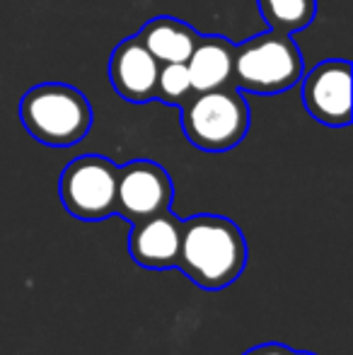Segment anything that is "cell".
I'll return each instance as SVG.
<instances>
[{"mask_svg": "<svg viewBox=\"0 0 353 355\" xmlns=\"http://www.w3.org/2000/svg\"><path fill=\"white\" fill-rule=\"evenodd\" d=\"M247 266L242 230L223 215H193L182 220L177 268L203 290H221L235 283Z\"/></svg>", "mask_w": 353, "mask_h": 355, "instance_id": "6da1fadb", "label": "cell"}, {"mask_svg": "<svg viewBox=\"0 0 353 355\" xmlns=\"http://www.w3.org/2000/svg\"><path fill=\"white\" fill-rule=\"evenodd\" d=\"M19 121L34 141L49 148H71L92 128V107L78 87L42 83L19 99Z\"/></svg>", "mask_w": 353, "mask_h": 355, "instance_id": "7a4b0ae2", "label": "cell"}, {"mask_svg": "<svg viewBox=\"0 0 353 355\" xmlns=\"http://www.w3.org/2000/svg\"><path fill=\"white\" fill-rule=\"evenodd\" d=\"M305 61L291 34L266 29L235 46L232 85L242 92L278 94L300 83Z\"/></svg>", "mask_w": 353, "mask_h": 355, "instance_id": "3957f363", "label": "cell"}, {"mask_svg": "<svg viewBox=\"0 0 353 355\" xmlns=\"http://www.w3.org/2000/svg\"><path fill=\"white\" fill-rule=\"evenodd\" d=\"M182 128L189 143L206 153H225L250 131V104L237 87L193 92L182 104Z\"/></svg>", "mask_w": 353, "mask_h": 355, "instance_id": "277c9868", "label": "cell"}, {"mask_svg": "<svg viewBox=\"0 0 353 355\" xmlns=\"http://www.w3.org/2000/svg\"><path fill=\"white\" fill-rule=\"evenodd\" d=\"M119 167L102 155H83L66 164L58 179V196L73 218L107 220L117 215Z\"/></svg>", "mask_w": 353, "mask_h": 355, "instance_id": "5b68a950", "label": "cell"}, {"mask_svg": "<svg viewBox=\"0 0 353 355\" xmlns=\"http://www.w3.org/2000/svg\"><path fill=\"white\" fill-rule=\"evenodd\" d=\"M175 187L165 167L153 159H133L119 167L117 215L138 223L162 211H170Z\"/></svg>", "mask_w": 353, "mask_h": 355, "instance_id": "8992f818", "label": "cell"}, {"mask_svg": "<svg viewBox=\"0 0 353 355\" xmlns=\"http://www.w3.org/2000/svg\"><path fill=\"white\" fill-rule=\"evenodd\" d=\"M302 104L315 121L329 128H344L351 123V63L344 58H329L302 73Z\"/></svg>", "mask_w": 353, "mask_h": 355, "instance_id": "52a82bcc", "label": "cell"}, {"mask_svg": "<svg viewBox=\"0 0 353 355\" xmlns=\"http://www.w3.org/2000/svg\"><path fill=\"white\" fill-rule=\"evenodd\" d=\"M160 61L143 46L141 39H123L109 56V80L114 92L131 104H148L155 99V83Z\"/></svg>", "mask_w": 353, "mask_h": 355, "instance_id": "ba28073f", "label": "cell"}, {"mask_svg": "<svg viewBox=\"0 0 353 355\" xmlns=\"http://www.w3.org/2000/svg\"><path fill=\"white\" fill-rule=\"evenodd\" d=\"M179 244H182V220L170 211L138 220L128 234L131 259L138 266L153 271L177 268Z\"/></svg>", "mask_w": 353, "mask_h": 355, "instance_id": "9c48e42d", "label": "cell"}, {"mask_svg": "<svg viewBox=\"0 0 353 355\" xmlns=\"http://www.w3.org/2000/svg\"><path fill=\"white\" fill-rule=\"evenodd\" d=\"M232 61H235V44L221 34L198 37L187 58V71L191 78L193 92L235 87L232 85Z\"/></svg>", "mask_w": 353, "mask_h": 355, "instance_id": "30bf717a", "label": "cell"}, {"mask_svg": "<svg viewBox=\"0 0 353 355\" xmlns=\"http://www.w3.org/2000/svg\"><path fill=\"white\" fill-rule=\"evenodd\" d=\"M136 37L160 63H187L189 53L201 34L182 19L160 15L143 24Z\"/></svg>", "mask_w": 353, "mask_h": 355, "instance_id": "8fae6325", "label": "cell"}, {"mask_svg": "<svg viewBox=\"0 0 353 355\" xmlns=\"http://www.w3.org/2000/svg\"><path fill=\"white\" fill-rule=\"evenodd\" d=\"M257 5L268 29L291 37L307 29L317 17V0H257Z\"/></svg>", "mask_w": 353, "mask_h": 355, "instance_id": "7c38bea8", "label": "cell"}, {"mask_svg": "<svg viewBox=\"0 0 353 355\" xmlns=\"http://www.w3.org/2000/svg\"><path fill=\"white\" fill-rule=\"evenodd\" d=\"M193 94L187 63H160L155 83V99L170 107H182Z\"/></svg>", "mask_w": 353, "mask_h": 355, "instance_id": "4fadbf2b", "label": "cell"}, {"mask_svg": "<svg viewBox=\"0 0 353 355\" xmlns=\"http://www.w3.org/2000/svg\"><path fill=\"white\" fill-rule=\"evenodd\" d=\"M242 355H293V351L288 346H281V343H261V346L250 348Z\"/></svg>", "mask_w": 353, "mask_h": 355, "instance_id": "5bb4252c", "label": "cell"}, {"mask_svg": "<svg viewBox=\"0 0 353 355\" xmlns=\"http://www.w3.org/2000/svg\"><path fill=\"white\" fill-rule=\"evenodd\" d=\"M293 355H315V353H305V351H293Z\"/></svg>", "mask_w": 353, "mask_h": 355, "instance_id": "9a60e30c", "label": "cell"}]
</instances>
